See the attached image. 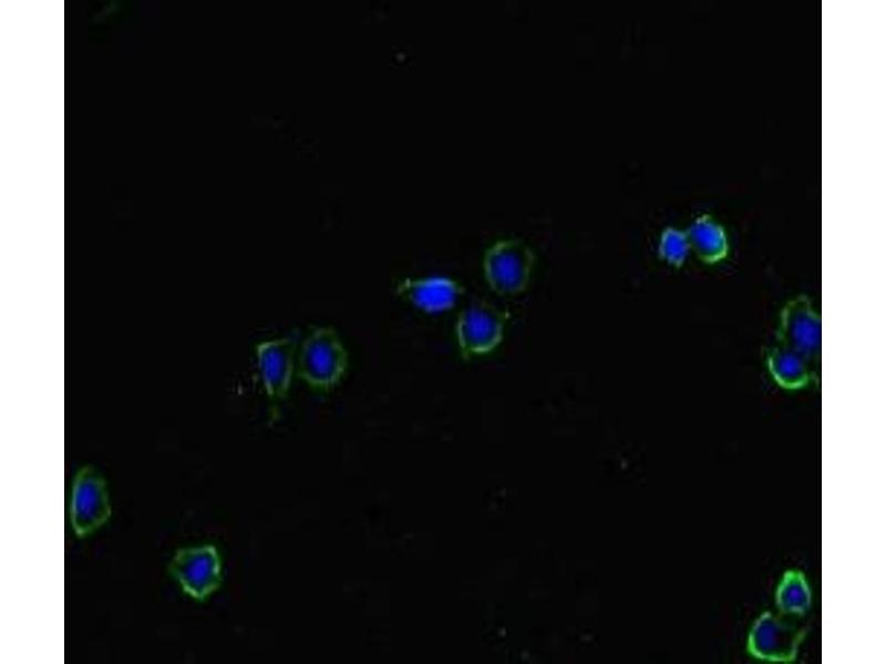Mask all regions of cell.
<instances>
[{
    "mask_svg": "<svg viewBox=\"0 0 886 664\" xmlns=\"http://www.w3.org/2000/svg\"><path fill=\"white\" fill-rule=\"evenodd\" d=\"M346 369L347 352L332 328H318L305 340L299 355V373L308 385L329 390L342 378Z\"/></svg>",
    "mask_w": 886,
    "mask_h": 664,
    "instance_id": "cell-1",
    "label": "cell"
},
{
    "mask_svg": "<svg viewBox=\"0 0 886 664\" xmlns=\"http://www.w3.org/2000/svg\"><path fill=\"white\" fill-rule=\"evenodd\" d=\"M535 263L533 250L517 239H503L485 252L483 267L491 289L502 295L523 292Z\"/></svg>",
    "mask_w": 886,
    "mask_h": 664,
    "instance_id": "cell-2",
    "label": "cell"
},
{
    "mask_svg": "<svg viewBox=\"0 0 886 664\" xmlns=\"http://www.w3.org/2000/svg\"><path fill=\"white\" fill-rule=\"evenodd\" d=\"M776 342L800 353L815 376L821 354V319L806 295L794 297L782 309Z\"/></svg>",
    "mask_w": 886,
    "mask_h": 664,
    "instance_id": "cell-3",
    "label": "cell"
},
{
    "mask_svg": "<svg viewBox=\"0 0 886 664\" xmlns=\"http://www.w3.org/2000/svg\"><path fill=\"white\" fill-rule=\"evenodd\" d=\"M111 516L106 483L93 466L82 467L74 477L71 525L80 538L100 529Z\"/></svg>",
    "mask_w": 886,
    "mask_h": 664,
    "instance_id": "cell-4",
    "label": "cell"
},
{
    "mask_svg": "<svg viewBox=\"0 0 886 664\" xmlns=\"http://www.w3.org/2000/svg\"><path fill=\"white\" fill-rule=\"evenodd\" d=\"M507 314L490 302L475 301L461 311L456 338L464 357L486 354L503 340Z\"/></svg>",
    "mask_w": 886,
    "mask_h": 664,
    "instance_id": "cell-5",
    "label": "cell"
},
{
    "mask_svg": "<svg viewBox=\"0 0 886 664\" xmlns=\"http://www.w3.org/2000/svg\"><path fill=\"white\" fill-rule=\"evenodd\" d=\"M168 569L183 591L196 600H204L222 583L220 558L214 546L177 550Z\"/></svg>",
    "mask_w": 886,
    "mask_h": 664,
    "instance_id": "cell-6",
    "label": "cell"
},
{
    "mask_svg": "<svg viewBox=\"0 0 886 664\" xmlns=\"http://www.w3.org/2000/svg\"><path fill=\"white\" fill-rule=\"evenodd\" d=\"M805 634L803 627L784 622L766 611L752 626L748 639V651L760 660L792 662Z\"/></svg>",
    "mask_w": 886,
    "mask_h": 664,
    "instance_id": "cell-7",
    "label": "cell"
},
{
    "mask_svg": "<svg viewBox=\"0 0 886 664\" xmlns=\"http://www.w3.org/2000/svg\"><path fill=\"white\" fill-rule=\"evenodd\" d=\"M296 336L262 342L256 346L258 369L266 393L272 400L284 398L291 385Z\"/></svg>",
    "mask_w": 886,
    "mask_h": 664,
    "instance_id": "cell-8",
    "label": "cell"
},
{
    "mask_svg": "<svg viewBox=\"0 0 886 664\" xmlns=\"http://www.w3.org/2000/svg\"><path fill=\"white\" fill-rule=\"evenodd\" d=\"M398 292L416 308L429 313H437L452 309L463 288L450 278L430 277L405 279L399 284Z\"/></svg>",
    "mask_w": 886,
    "mask_h": 664,
    "instance_id": "cell-9",
    "label": "cell"
},
{
    "mask_svg": "<svg viewBox=\"0 0 886 664\" xmlns=\"http://www.w3.org/2000/svg\"><path fill=\"white\" fill-rule=\"evenodd\" d=\"M774 381L784 388L804 387L814 377L808 362L796 351L775 342L766 359Z\"/></svg>",
    "mask_w": 886,
    "mask_h": 664,
    "instance_id": "cell-10",
    "label": "cell"
},
{
    "mask_svg": "<svg viewBox=\"0 0 886 664\" xmlns=\"http://www.w3.org/2000/svg\"><path fill=\"white\" fill-rule=\"evenodd\" d=\"M690 248L705 263L722 260L729 250L724 229L710 216L698 217L687 230Z\"/></svg>",
    "mask_w": 886,
    "mask_h": 664,
    "instance_id": "cell-11",
    "label": "cell"
},
{
    "mask_svg": "<svg viewBox=\"0 0 886 664\" xmlns=\"http://www.w3.org/2000/svg\"><path fill=\"white\" fill-rule=\"evenodd\" d=\"M775 602L784 613L803 615L811 605V590L803 572L789 570L775 592Z\"/></svg>",
    "mask_w": 886,
    "mask_h": 664,
    "instance_id": "cell-12",
    "label": "cell"
},
{
    "mask_svg": "<svg viewBox=\"0 0 886 664\" xmlns=\"http://www.w3.org/2000/svg\"><path fill=\"white\" fill-rule=\"evenodd\" d=\"M690 245L687 234L672 227L666 228L659 240L658 253L662 260L671 266L680 267L684 263Z\"/></svg>",
    "mask_w": 886,
    "mask_h": 664,
    "instance_id": "cell-13",
    "label": "cell"
}]
</instances>
